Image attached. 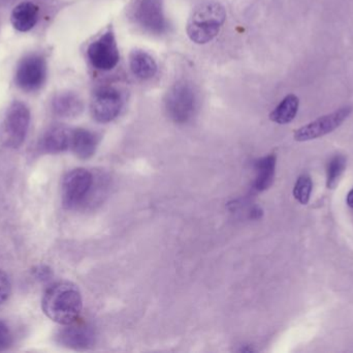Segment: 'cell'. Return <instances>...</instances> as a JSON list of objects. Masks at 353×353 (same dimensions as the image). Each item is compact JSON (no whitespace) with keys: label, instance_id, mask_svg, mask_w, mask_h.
<instances>
[{"label":"cell","instance_id":"obj_1","mask_svg":"<svg viewBox=\"0 0 353 353\" xmlns=\"http://www.w3.org/2000/svg\"><path fill=\"white\" fill-rule=\"evenodd\" d=\"M41 308L48 318L61 325H72L80 317L83 309L82 294L72 282L52 284L43 294Z\"/></svg>","mask_w":353,"mask_h":353},{"label":"cell","instance_id":"obj_2","mask_svg":"<svg viewBox=\"0 0 353 353\" xmlns=\"http://www.w3.org/2000/svg\"><path fill=\"white\" fill-rule=\"evenodd\" d=\"M225 19V8L221 3L212 0L201 2L189 17L187 35L193 43L205 45L217 37Z\"/></svg>","mask_w":353,"mask_h":353},{"label":"cell","instance_id":"obj_3","mask_svg":"<svg viewBox=\"0 0 353 353\" xmlns=\"http://www.w3.org/2000/svg\"><path fill=\"white\" fill-rule=\"evenodd\" d=\"M128 18L137 27L152 35H163L169 30L163 0H132Z\"/></svg>","mask_w":353,"mask_h":353},{"label":"cell","instance_id":"obj_4","mask_svg":"<svg viewBox=\"0 0 353 353\" xmlns=\"http://www.w3.org/2000/svg\"><path fill=\"white\" fill-rule=\"evenodd\" d=\"M165 107L168 115L176 124H186L192 120L199 107L194 86L187 81L176 83L165 95Z\"/></svg>","mask_w":353,"mask_h":353},{"label":"cell","instance_id":"obj_5","mask_svg":"<svg viewBox=\"0 0 353 353\" xmlns=\"http://www.w3.org/2000/svg\"><path fill=\"white\" fill-rule=\"evenodd\" d=\"M30 111L22 102L14 101L6 111L0 126V142L8 149H18L26 138Z\"/></svg>","mask_w":353,"mask_h":353},{"label":"cell","instance_id":"obj_6","mask_svg":"<svg viewBox=\"0 0 353 353\" xmlns=\"http://www.w3.org/2000/svg\"><path fill=\"white\" fill-rule=\"evenodd\" d=\"M95 186L94 175L84 168L68 172L62 180V203L65 209H78L86 204Z\"/></svg>","mask_w":353,"mask_h":353},{"label":"cell","instance_id":"obj_7","mask_svg":"<svg viewBox=\"0 0 353 353\" xmlns=\"http://www.w3.org/2000/svg\"><path fill=\"white\" fill-rule=\"evenodd\" d=\"M48 66L45 58L39 54L25 56L17 68L14 81L27 93L39 90L47 80Z\"/></svg>","mask_w":353,"mask_h":353},{"label":"cell","instance_id":"obj_8","mask_svg":"<svg viewBox=\"0 0 353 353\" xmlns=\"http://www.w3.org/2000/svg\"><path fill=\"white\" fill-rule=\"evenodd\" d=\"M87 56L93 68L97 70L108 72L116 68L119 62L120 54L114 31L109 29L92 41L87 49Z\"/></svg>","mask_w":353,"mask_h":353},{"label":"cell","instance_id":"obj_9","mask_svg":"<svg viewBox=\"0 0 353 353\" xmlns=\"http://www.w3.org/2000/svg\"><path fill=\"white\" fill-rule=\"evenodd\" d=\"M123 97L115 87L101 86L93 93L91 99L92 117L101 124L113 122L121 111Z\"/></svg>","mask_w":353,"mask_h":353},{"label":"cell","instance_id":"obj_10","mask_svg":"<svg viewBox=\"0 0 353 353\" xmlns=\"http://www.w3.org/2000/svg\"><path fill=\"white\" fill-rule=\"evenodd\" d=\"M350 113H352V108L344 107L336 110L333 113L321 116L311 122L310 124L298 128L294 132V140L304 142V141L314 140L325 136L339 128L347 120Z\"/></svg>","mask_w":353,"mask_h":353},{"label":"cell","instance_id":"obj_11","mask_svg":"<svg viewBox=\"0 0 353 353\" xmlns=\"http://www.w3.org/2000/svg\"><path fill=\"white\" fill-rule=\"evenodd\" d=\"M56 340L60 345L74 350H87L95 343V333L92 327L87 325H64L56 336Z\"/></svg>","mask_w":353,"mask_h":353},{"label":"cell","instance_id":"obj_12","mask_svg":"<svg viewBox=\"0 0 353 353\" xmlns=\"http://www.w3.org/2000/svg\"><path fill=\"white\" fill-rule=\"evenodd\" d=\"M72 128L64 126H52L39 141V149L46 153H64L70 149L72 144Z\"/></svg>","mask_w":353,"mask_h":353},{"label":"cell","instance_id":"obj_13","mask_svg":"<svg viewBox=\"0 0 353 353\" xmlns=\"http://www.w3.org/2000/svg\"><path fill=\"white\" fill-rule=\"evenodd\" d=\"M99 144V136L86 128L72 130L70 149L81 160H88L94 155Z\"/></svg>","mask_w":353,"mask_h":353},{"label":"cell","instance_id":"obj_14","mask_svg":"<svg viewBox=\"0 0 353 353\" xmlns=\"http://www.w3.org/2000/svg\"><path fill=\"white\" fill-rule=\"evenodd\" d=\"M54 113L60 117H77L84 110L82 99L72 91H63L58 93L52 102Z\"/></svg>","mask_w":353,"mask_h":353},{"label":"cell","instance_id":"obj_15","mask_svg":"<svg viewBox=\"0 0 353 353\" xmlns=\"http://www.w3.org/2000/svg\"><path fill=\"white\" fill-rule=\"evenodd\" d=\"M130 66L134 76L141 80H149L153 78L159 70V66L152 55L141 49H134L130 52Z\"/></svg>","mask_w":353,"mask_h":353},{"label":"cell","instance_id":"obj_16","mask_svg":"<svg viewBox=\"0 0 353 353\" xmlns=\"http://www.w3.org/2000/svg\"><path fill=\"white\" fill-rule=\"evenodd\" d=\"M39 6L32 2L25 1L19 3L10 15L12 26L21 32L30 30L39 20Z\"/></svg>","mask_w":353,"mask_h":353},{"label":"cell","instance_id":"obj_17","mask_svg":"<svg viewBox=\"0 0 353 353\" xmlns=\"http://www.w3.org/2000/svg\"><path fill=\"white\" fill-rule=\"evenodd\" d=\"M276 157L274 155H267L255 163L254 187L259 192L268 190L272 186L275 178Z\"/></svg>","mask_w":353,"mask_h":353},{"label":"cell","instance_id":"obj_18","mask_svg":"<svg viewBox=\"0 0 353 353\" xmlns=\"http://www.w3.org/2000/svg\"><path fill=\"white\" fill-rule=\"evenodd\" d=\"M299 106H300V99L296 95H286L281 103L271 112L270 118L276 124H290L298 114Z\"/></svg>","mask_w":353,"mask_h":353},{"label":"cell","instance_id":"obj_19","mask_svg":"<svg viewBox=\"0 0 353 353\" xmlns=\"http://www.w3.org/2000/svg\"><path fill=\"white\" fill-rule=\"evenodd\" d=\"M346 158L344 155H335L330 161L327 169V187L331 190L335 189L339 184L342 174L345 171Z\"/></svg>","mask_w":353,"mask_h":353},{"label":"cell","instance_id":"obj_20","mask_svg":"<svg viewBox=\"0 0 353 353\" xmlns=\"http://www.w3.org/2000/svg\"><path fill=\"white\" fill-rule=\"evenodd\" d=\"M312 180L310 176L303 174L296 180L294 188V196L301 204H308L310 200L311 193H312Z\"/></svg>","mask_w":353,"mask_h":353},{"label":"cell","instance_id":"obj_21","mask_svg":"<svg viewBox=\"0 0 353 353\" xmlns=\"http://www.w3.org/2000/svg\"><path fill=\"white\" fill-rule=\"evenodd\" d=\"M12 294V283L8 274L0 269V305L4 304Z\"/></svg>","mask_w":353,"mask_h":353},{"label":"cell","instance_id":"obj_22","mask_svg":"<svg viewBox=\"0 0 353 353\" xmlns=\"http://www.w3.org/2000/svg\"><path fill=\"white\" fill-rule=\"evenodd\" d=\"M12 343V335L8 325L0 321V352L8 350Z\"/></svg>","mask_w":353,"mask_h":353},{"label":"cell","instance_id":"obj_23","mask_svg":"<svg viewBox=\"0 0 353 353\" xmlns=\"http://www.w3.org/2000/svg\"><path fill=\"white\" fill-rule=\"evenodd\" d=\"M34 276L37 279L41 280V281H48L50 278H52L53 273L49 267L41 265V267H37L34 269Z\"/></svg>","mask_w":353,"mask_h":353},{"label":"cell","instance_id":"obj_24","mask_svg":"<svg viewBox=\"0 0 353 353\" xmlns=\"http://www.w3.org/2000/svg\"><path fill=\"white\" fill-rule=\"evenodd\" d=\"M346 202H347L348 207L353 209V189L348 193L347 197H346Z\"/></svg>","mask_w":353,"mask_h":353}]
</instances>
